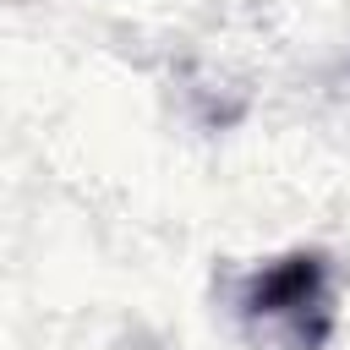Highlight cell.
<instances>
[{"mask_svg":"<svg viewBox=\"0 0 350 350\" xmlns=\"http://www.w3.org/2000/svg\"><path fill=\"white\" fill-rule=\"evenodd\" d=\"M235 317H241V334L252 350H323L339 323L328 257L284 252V257L262 262L241 284Z\"/></svg>","mask_w":350,"mask_h":350,"instance_id":"obj_1","label":"cell"}]
</instances>
